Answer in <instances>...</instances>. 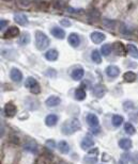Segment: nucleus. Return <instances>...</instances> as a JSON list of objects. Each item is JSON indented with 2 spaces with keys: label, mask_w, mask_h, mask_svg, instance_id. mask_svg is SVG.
Segmentation results:
<instances>
[{
  "label": "nucleus",
  "mask_w": 138,
  "mask_h": 164,
  "mask_svg": "<svg viewBox=\"0 0 138 164\" xmlns=\"http://www.w3.org/2000/svg\"><path fill=\"white\" fill-rule=\"evenodd\" d=\"M19 34V30L16 27H11L6 31L3 37L4 39H13V37H16Z\"/></svg>",
  "instance_id": "7"
},
{
  "label": "nucleus",
  "mask_w": 138,
  "mask_h": 164,
  "mask_svg": "<svg viewBox=\"0 0 138 164\" xmlns=\"http://www.w3.org/2000/svg\"><path fill=\"white\" fill-rule=\"evenodd\" d=\"M0 29H1V31L3 30V28H6L7 27V20H1V22H0Z\"/></svg>",
  "instance_id": "36"
},
{
  "label": "nucleus",
  "mask_w": 138,
  "mask_h": 164,
  "mask_svg": "<svg viewBox=\"0 0 138 164\" xmlns=\"http://www.w3.org/2000/svg\"><path fill=\"white\" fill-rule=\"evenodd\" d=\"M3 111H4V115H6L7 117H13L15 114H16L17 109H16V107H15L14 103L7 102L6 106H4Z\"/></svg>",
  "instance_id": "4"
},
{
  "label": "nucleus",
  "mask_w": 138,
  "mask_h": 164,
  "mask_svg": "<svg viewBox=\"0 0 138 164\" xmlns=\"http://www.w3.org/2000/svg\"><path fill=\"white\" fill-rule=\"evenodd\" d=\"M80 123L78 121V119L76 118H72V119H69V121H64V124L62 125V128H61V131L63 132L64 134L69 135V134H72L76 131L80 130Z\"/></svg>",
  "instance_id": "1"
},
{
  "label": "nucleus",
  "mask_w": 138,
  "mask_h": 164,
  "mask_svg": "<svg viewBox=\"0 0 138 164\" xmlns=\"http://www.w3.org/2000/svg\"><path fill=\"white\" fill-rule=\"evenodd\" d=\"M84 75H85L84 69H82V68H76V69H74V71H72L71 76H72V78L74 79L75 81H79V80H81V79H82Z\"/></svg>",
  "instance_id": "13"
},
{
  "label": "nucleus",
  "mask_w": 138,
  "mask_h": 164,
  "mask_svg": "<svg viewBox=\"0 0 138 164\" xmlns=\"http://www.w3.org/2000/svg\"><path fill=\"white\" fill-rule=\"evenodd\" d=\"M75 98L77 100H84L86 98V92L84 91V89H77L75 91Z\"/></svg>",
  "instance_id": "26"
},
{
  "label": "nucleus",
  "mask_w": 138,
  "mask_h": 164,
  "mask_svg": "<svg viewBox=\"0 0 138 164\" xmlns=\"http://www.w3.org/2000/svg\"><path fill=\"white\" fill-rule=\"evenodd\" d=\"M87 123L91 127H96V126H99V118H97L96 115L90 113L87 115Z\"/></svg>",
  "instance_id": "14"
},
{
  "label": "nucleus",
  "mask_w": 138,
  "mask_h": 164,
  "mask_svg": "<svg viewBox=\"0 0 138 164\" xmlns=\"http://www.w3.org/2000/svg\"><path fill=\"white\" fill-rule=\"evenodd\" d=\"M58 148H59V150L63 153H67L70 151V146L66 141L60 142V143L58 144Z\"/></svg>",
  "instance_id": "24"
},
{
  "label": "nucleus",
  "mask_w": 138,
  "mask_h": 164,
  "mask_svg": "<svg viewBox=\"0 0 138 164\" xmlns=\"http://www.w3.org/2000/svg\"><path fill=\"white\" fill-rule=\"evenodd\" d=\"M104 93H105V89L103 88L102 85L97 84L96 86H94V89H93V95L95 97H97V98H101V97L104 96Z\"/></svg>",
  "instance_id": "18"
},
{
  "label": "nucleus",
  "mask_w": 138,
  "mask_h": 164,
  "mask_svg": "<svg viewBox=\"0 0 138 164\" xmlns=\"http://www.w3.org/2000/svg\"><path fill=\"white\" fill-rule=\"evenodd\" d=\"M91 59L94 63L96 64H100L102 62V57H101V53H100L97 50H93L92 51V54H91Z\"/></svg>",
  "instance_id": "27"
},
{
  "label": "nucleus",
  "mask_w": 138,
  "mask_h": 164,
  "mask_svg": "<svg viewBox=\"0 0 138 164\" xmlns=\"http://www.w3.org/2000/svg\"><path fill=\"white\" fill-rule=\"evenodd\" d=\"M58 123V116L55 115V114H49V115L46 116L45 118V124H46L48 127H52Z\"/></svg>",
  "instance_id": "12"
},
{
  "label": "nucleus",
  "mask_w": 138,
  "mask_h": 164,
  "mask_svg": "<svg viewBox=\"0 0 138 164\" xmlns=\"http://www.w3.org/2000/svg\"><path fill=\"white\" fill-rule=\"evenodd\" d=\"M46 143L48 144V145L51 146V147H55V146H56V145H55V142H54V141H52V140L46 141Z\"/></svg>",
  "instance_id": "39"
},
{
  "label": "nucleus",
  "mask_w": 138,
  "mask_h": 164,
  "mask_svg": "<svg viewBox=\"0 0 138 164\" xmlns=\"http://www.w3.org/2000/svg\"><path fill=\"white\" fill-rule=\"evenodd\" d=\"M123 79L124 81L126 82H134L135 80H136V74L133 73V71H126L124 75H123Z\"/></svg>",
  "instance_id": "20"
},
{
  "label": "nucleus",
  "mask_w": 138,
  "mask_h": 164,
  "mask_svg": "<svg viewBox=\"0 0 138 164\" xmlns=\"http://www.w3.org/2000/svg\"><path fill=\"white\" fill-rule=\"evenodd\" d=\"M94 145V141L92 140L91 136L87 135L86 138H84V140L81 141V143H80V146H81L82 149H85V150H87V149H90L91 147H93Z\"/></svg>",
  "instance_id": "5"
},
{
  "label": "nucleus",
  "mask_w": 138,
  "mask_h": 164,
  "mask_svg": "<svg viewBox=\"0 0 138 164\" xmlns=\"http://www.w3.org/2000/svg\"><path fill=\"white\" fill-rule=\"evenodd\" d=\"M106 74L107 76L109 77V78H117L118 76H119L120 74V71L119 68H118L117 66H112L110 65L106 68Z\"/></svg>",
  "instance_id": "8"
},
{
  "label": "nucleus",
  "mask_w": 138,
  "mask_h": 164,
  "mask_svg": "<svg viewBox=\"0 0 138 164\" xmlns=\"http://www.w3.org/2000/svg\"><path fill=\"white\" fill-rule=\"evenodd\" d=\"M14 20L19 25H26L28 22V18L24 14H16L14 16Z\"/></svg>",
  "instance_id": "19"
},
{
  "label": "nucleus",
  "mask_w": 138,
  "mask_h": 164,
  "mask_svg": "<svg viewBox=\"0 0 138 164\" xmlns=\"http://www.w3.org/2000/svg\"><path fill=\"white\" fill-rule=\"evenodd\" d=\"M119 146L123 150H129V149L132 148V141L130 139H122V140L119 141Z\"/></svg>",
  "instance_id": "15"
},
{
  "label": "nucleus",
  "mask_w": 138,
  "mask_h": 164,
  "mask_svg": "<svg viewBox=\"0 0 138 164\" xmlns=\"http://www.w3.org/2000/svg\"><path fill=\"white\" fill-rule=\"evenodd\" d=\"M19 3L22 4V6H28L30 2L29 1H25V0H19Z\"/></svg>",
  "instance_id": "41"
},
{
  "label": "nucleus",
  "mask_w": 138,
  "mask_h": 164,
  "mask_svg": "<svg viewBox=\"0 0 138 164\" xmlns=\"http://www.w3.org/2000/svg\"><path fill=\"white\" fill-rule=\"evenodd\" d=\"M4 1H10V0H4Z\"/></svg>",
  "instance_id": "42"
},
{
  "label": "nucleus",
  "mask_w": 138,
  "mask_h": 164,
  "mask_svg": "<svg viewBox=\"0 0 138 164\" xmlns=\"http://www.w3.org/2000/svg\"><path fill=\"white\" fill-rule=\"evenodd\" d=\"M111 123L112 125H114L115 127H119L122 125V123H123V117H122L121 115H114L111 118Z\"/></svg>",
  "instance_id": "23"
},
{
  "label": "nucleus",
  "mask_w": 138,
  "mask_h": 164,
  "mask_svg": "<svg viewBox=\"0 0 138 164\" xmlns=\"http://www.w3.org/2000/svg\"><path fill=\"white\" fill-rule=\"evenodd\" d=\"M69 44L72 47H78L80 44V39L78 36V34L76 33H71L69 36Z\"/></svg>",
  "instance_id": "10"
},
{
  "label": "nucleus",
  "mask_w": 138,
  "mask_h": 164,
  "mask_svg": "<svg viewBox=\"0 0 138 164\" xmlns=\"http://www.w3.org/2000/svg\"><path fill=\"white\" fill-rule=\"evenodd\" d=\"M82 85H84L85 88H88V89H89V88H90V82H89V81H84V82H82Z\"/></svg>",
  "instance_id": "40"
},
{
  "label": "nucleus",
  "mask_w": 138,
  "mask_h": 164,
  "mask_svg": "<svg viewBox=\"0 0 138 164\" xmlns=\"http://www.w3.org/2000/svg\"><path fill=\"white\" fill-rule=\"evenodd\" d=\"M30 42V35L29 33H27V32H24V33L22 34L21 37H19V41L18 43L19 45H22V46H25V45H27Z\"/></svg>",
  "instance_id": "21"
},
{
  "label": "nucleus",
  "mask_w": 138,
  "mask_h": 164,
  "mask_svg": "<svg viewBox=\"0 0 138 164\" xmlns=\"http://www.w3.org/2000/svg\"><path fill=\"white\" fill-rule=\"evenodd\" d=\"M126 49H127V52L131 54L133 58H135V57L138 56V50H137V48H136V46H135V45L129 44L126 46Z\"/></svg>",
  "instance_id": "25"
},
{
  "label": "nucleus",
  "mask_w": 138,
  "mask_h": 164,
  "mask_svg": "<svg viewBox=\"0 0 138 164\" xmlns=\"http://www.w3.org/2000/svg\"><path fill=\"white\" fill-rule=\"evenodd\" d=\"M124 130H125V132H126L127 134H131V135L135 134V132H136V129H135V127L133 126L131 123L125 124V125H124Z\"/></svg>",
  "instance_id": "29"
},
{
  "label": "nucleus",
  "mask_w": 138,
  "mask_h": 164,
  "mask_svg": "<svg viewBox=\"0 0 138 164\" xmlns=\"http://www.w3.org/2000/svg\"><path fill=\"white\" fill-rule=\"evenodd\" d=\"M67 11H69L70 13H81L82 10L81 9L76 10V9H74V7H67Z\"/></svg>",
  "instance_id": "34"
},
{
  "label": "nucleus",
  "mask_w": 138,
  "mask_h": 164,
  "mask_svg": "<svg viewBox=\"0 0 138 164\" xmlns=\"http://www.w3.org/2000/svg\"><path fill=\"white\" fill-rule=\"evenodd\" d=\"M91 39L94 44H100V43H102V42L105 41V35L102 33V32L95 31L91 34Z\"/></svg>",
  "instance_id": "9"
},
{
  "label": "nucleus",
  "mask_w": 138,
  "mask_h": 164,
  "mask_svg": "<svg viewBox=\"0 0 138 164\" xmlns=\"http://www.w3.org/2000/svg\"><path fill=\"white\" fill-rule=\"evenodd\" d=\"M60 22H61V25H62V26H64V27H70V26H71V21H70L69 19H67V18L61 19Z\"/></svg>",
  "instance_id": "33"
},
{
  "label": "nucleus",
  "mask_w": 138,
  "mask_h": 164,
  "mask_svg": "<svg viewBox=\"0 0 138 164\" xmlns=\"http://www.w3.org/2000/svg\"><path fill=\"white\" fill-rule=\"evenodd\" d=\"M10 77L14 82H21L22 79V74L19 69L17 68H12L10 71Z\"/></svg>",
  "instance_id": "6"
},
{
  "label": "nucleus",
  "mask_w": 138,
  "mask_h": 164,
  "mask_svg": "<svg viewBox=\"0 0 138 164\" xmlns=\"http://www.w3.org/2000/svg\"><path fill=\"white\" fill-rule=\"evenodd\" d=\"M114 50L117 54L119 56H122L124 53V46L123 44H121L120 42H117V43L114 44Z\"/></svg>",
  "instance_id": "22"
},
{
  "label": "nucleus",
  "mask_w": 138,
  "mask_h": 164,
  "mask_svg": "<svg viewBox=\"0 0 138 164\" xmlns=\"http://www.w3.org/2000/svg\"><path fill=\"white\" fill-rule=\"evenodd\" d=\"M36 45L39 50H45L49 45V39L43 32L39 31L36 33Z\"/></svg>",
  "instance_id": "2"
},
{
  "label": "nucleus",
  "mask_w": 138,
  "mask_h": 164,
  "mask_svg": "<svg viewBox=\"0 0 138 164\" xmlns=\"http://www.w3.org/2000/svg\"><path fill=\"white\" fill-rule=\"evenodd\" d=\"M62 6H63V3H62L60 0H57L56 3H55V7H56V9H60V7H61Z\"/></svg>",
  "instance_id": "35"
},
{
  "label": "nucleus",
  "mask_w": 138,
  "mask_h": 164,
  "mask_svg": "<svg viewBox=\"0 0 138 164\" xmlns=\"http://www.w3.org/2000/svg\"><path fill=\"white\" fill-rule=\"evenodd\" d=\"M45 58L48 61H56L57 58H58V51L56 49H51L45 53Z\"/></svg>",
  "instance_id": "16"
},
{
  "label": "nucleus",
  "mask_w": 138,
  "mask_h": 164,
  "mask_svg": "<svg viewBox=\"0 0 138 164\" xmlns=\"http://www.w3.org/2000/svg\"><path fill=\"white\" fill-rule=\"evenodd\" d=\"M120 32H121L122 34H124V35H130V34H132V31L129 29V27L124 24L120 26Z\"/></svg>",
  "instance_id": "31"
},
{
  "label": "nucleus",
  "mask_w": 138,
  "mask_h": 164,
  "mask_svg": "<svg viewBox=\"0 0 138 164\" xmlns=\"http://www.w3.org/2000/svg\"><path fill=\"white\" fill-rule=\"evenodd\" d=\"M52 34L56 37V39H64V36H66V32H64L61 28H59V27H54V28H52Z\"/></svg>",
  "instance_id": "11"
},
{
  "label": "nucleus",
  "mask_w": 138,
  "mask_h": 164,
  "mask_svg": "<svg viewBox=\"0 0 138 164\" xmlns=\"http://www.w3.org/2000/svg\"><path fill=\"white\" fill-rule=\"evenodd\" d=\"M104 24H105V27H108V28H114L115 27V21L108 20V19H105Z\"/></svg>",
  "instance_id": "32"
},
{
  "label": "nucleus",
  "mask_w": 138,
  "mask_h": 164,
  "mask_svg": "<svg viewBox=\"0 0 138 164\" xmlns=\"http://www.w3.org/2000/svg\"><path fill=\"white\" fill-rule=\"evenodd\" d=\"M60 98L57 96H51L46 99V104L48 107H56L60 103Z\"/></svg>",
  "instance_id": "17"
},
{
  "label": "nucleus",
  "mask_w": 138,
  "mask_h": 164,
  "mask_svg": "<svg viewBox=\"0 0 138 164\" xmlns=\"http://www.w3.org/2000/svg\"><path fill=\"white\" fill-rule=\"evenodd\" d=\"M91 131L93 133H97L100 131V128H99V126H96V127H91Z\"/></svg>",
  "instance_id": "38"
},
{
  "label": "nucleus",
  "mask_w": 138,
  "mask_h": 164,
  "mask_svg": "<svg viewBox=\"0 0 138 164\" xmlns=\"http://www.w3.org/2000/svg\"><path fill=\"white\" fill-rule=\"evenodd\" d=\"M111 50H112V49H111V45H109V44H105V45H103L102 48H101L102 54H103V56H105V57L109 56L110 52H111Z\"/></svg>",
  "instance_id": "28"
},
{
  "label": "nucleus",
  "mask_w": 138,
  "mask_h": 164,
  "mask_svg": "<svg viewBox=\"0 0 138 164\" xmlns=\"http://www.w3.org/2000/svg\"><path fill=\"white\" fill-rule=\"evenodd\" d=\"M26 88L30 89L31 93L33 94H39L40 93V86H39V83L37 82V80L32 77H29L28 79L26 80V83H25Z\"/></svg>",
  "instance_id": "3"
},
{
  "label": "nucleus",
  "mask_w": 138,
  "mask_h": 164,
  "mask_svg": "<svg viewBox=\"0 0 138 164\" xmlns=\"http://www.w3.org/2000/svg\"><path fill=\"white\" fill-rule=\"evenodd\" d=\"M46 74H47V75H49V77H54V76H56V71H52V69H51V71H46Z\"/></svg>",
  "instance_id": "37"
},
{
  "label": "nucleus",
  "mask_w": 138,
  "mask_h": 164,
  "mask_svg": "<svg viewBox=\"0 0 138 164\" xmlns=\"http://www.w3.org/2000/svg\"><path fill=\"white\" fill-rule=\"evenodd\" d=\"M25 149H26L27 151H29V153H36L37 151V144H34V143H28L25 145Z\"/></svg>",
  "instance_id": "30"
}]
</instances>
